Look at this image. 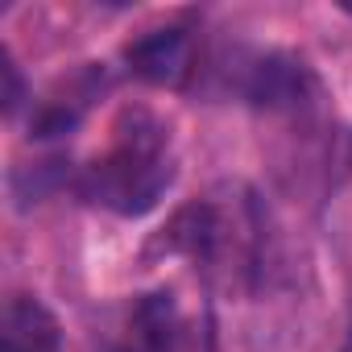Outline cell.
Segmentation results:
<instances>
[{
	"instance_id": "cell-1",
	"label": "cell",
	"mask_w": 352,
	"mask_h": 352,
	"mask_svg": "<svg viewBox=\"0 0 352 352\" xmlns=\"http://www.w3.org/2000/svg\"><path fill=\"white\" fill-rule=\"evenodd\" d=\"M174 183V157H170V133L166 124L145 112V108H129L116 120V137L112 145L91 157L79 170V195L112 216H145L162 204V195Z\"/></svg>"
},
{
	"instance_id": "cell-2",
	"label": "cell",
	"mask_w": 352,
	"mask_h": 352,
	"mask_svg": "<svg viewBox=\"0 0 352 352\" xmlns=\"http://www.w3.org/2000/svg\"><path fill=\"white\" fill-rule=\"evenodd\" d=\"M257 241H261V220L249 199L204 195L170 216V224L157 236V249L191 261L216 282H232L253 270Z\"/></svg>"
},
{
	"instance_id": "cell-3",
	"label": "cell",
	"mask_w": 352,
	"mask_h": 352,
	"mask_svg": "<svg viewBox=\"0 0 352 352\" xmlns=\"http://www.w3.org/2000/svg\"><path fill=\"white\" fill-rule=\"evenodd\" d=\"M104 352H199V323L174 290H149L133 298Z\"/></svg>"
},
{
	"instance_id": "cell-4",
	"label": "cell",
	"mask_w": 352,
	"mask_h": 352,
	"mask_svg": "<svg viewBox=\"0 0 352 352\" xmlns=\"http://www.w3.org/2000/svg\"><path fill=\"white\" fill-rule=\"evenodd\" d=\"M241 96L265 112H302L319 100V75L298 54L265 50L245 67Z\"/></svg>"
},
{
	"instance_id": "cell-5",
	"label": "cell",
	"mask_w": 352,
	"mask_h": 352,
	"mask_svg": "<svg viewBox=\"0 0 352 352\" xmlns=\"http://www.w3.org/2000/svg\"><path fill=\"white\" fill-rule=\"evenodd\" d=\"M195 34L187 25H157L124 46V63L137 79L153 87H183L195 75Z\"/></svg>"
},
{
	"instance_id": "cell-6",
	"label": "cell",
	"mask_w": 352,
	"mask_h": 352,
	"mask_svg": "<svg viewBox=\"0 0 352 352\" xmlns=\"http://www.w3.org/2000/svg\"><path fill=\"white\" fill-rule=\"evenodd\" d=\"M104 91V75L100 71H79L71 83H63L58 91H50L38 108H34V120H30V129H34V137L38 141H50V137H67L79 120H83V112H87V104L96 100Z\"/></svg>"
},
{
	"instance_id": "cell-7",
	"label": "cell",
	"mask_w": 352,
	"mask_h": 352,
	"mask_svg": "<svg viewBox=\"0 0 352 352\" xmlns=\"http://www.w3.org/2000/svg\"><path fill=\"white\" fill-rule=\"evenodd\" d=\"M5 352H63V323L38 294H13L5 307Z\"/></svg>"
},
{
	"instance_id": "cell-8",
	"label": "cell",
	"mask_w": 352,
	"mask_h": 352,
	"mask_svg": "<svg viewBox=\"0 0 352 352\" xmlns=\"http://www.w3.org/2000/svg\"><path fill=\"white\" fill-rule=\"evenodd\" d=\"M5 75H9V96H5V108H9V112H17V104H21V75H17V63H9V67H5Z\"/></svg>"
}]
</instances>
